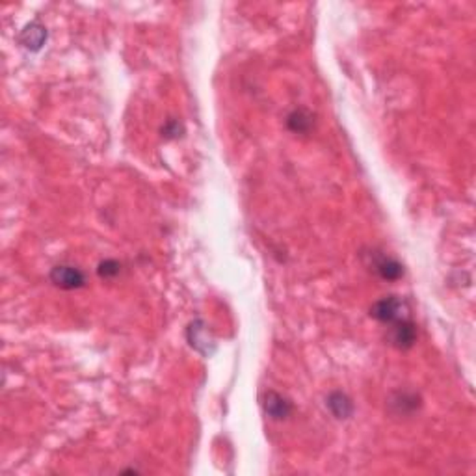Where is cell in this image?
Instances as JSON below:
<instances>
[{"instance_id":"6da1fadb","label":"cell","mask_w":476,"mask_h":476,"mask_svg":"<svg viewBox=\"0 0 476 476\" xmlns=\"http://www.w3.org/2000/svg\"><path fill=\"white\" fill-rule=\"evenodd\" d=\"M371 314L384 324H395L402 318H408V305L404 300L396 298V296H385L380 302H376L371 309Z\"/></svg>"},{"instance_id":"7a4b0ae2","label":"cell","mask_w":476,"mask_h":476,"mask_svg":"<svg viewBox=\"0 0 476 476\" xmlns=\"http://www.w3.org/2000/svg\"><path fill=\"white\" fill-rule=\"evenodd\" d=\"M389 341L398 350H409L417 342V326L409 318H402L398 322L391 324Z\"/></svg>"},{"instance_id":"3957f363","label":"cell","mask_w":476,"mask_h":476,"mask_svg":"<svg viewBox=\"0 0 476 476\" xmlns=\"http://www.w3.org/2000/svg\"><path fill=\"white\" fill-rule=\"evenodd\" d=\"M51 281L63 290H75L84 287L86 277H84V274H82L78 268H75V266L60 265L54 266V268L51 270Z\"/></svg>"},{"instance_id":"277c9868","label":"cell","mask_w":476,"mask_h":476,"mask_svg":"<svg viewBox=\"0 0 476 476\" xmlns=\"http://www.w3.org/2000/svg\"><path fill=\"white\" fill-rule=\"evenodd\" d=\"M371 266L376 274L380 275L385 281H396L404 275V266L400 265L398 260L393 259V257L385 255V253H371Z\"/></svg>"},{"instance_id":"5b68a950","label":"cell","mask_w":476,"mask_h":476,"mask_svg":"<svg viewBox=\"0 0 476 476\" xmlns=\"http://www.w3.org/2000/svg\"><path fill=\"white\" fill-rule=\"evenodd\" d=\"M188 342H190V347L205 354V356H211L214 351V341L208 335L207 326L201 320H196L188 326Z\"/></svg>"},{"instance_id":"8992f818","label":"cell","mask_w":476,"mask_h":476,"mask_svg":"<svg viewBox=\"0 0 476 476\" xmlns=\"http://www.w3.org/2000/svg\"><path fill=\"white\" fill-rule=\"evenodd\" d=\"M263 406H265V411L270 418L274 421H283L290 415L292 411V404H290L289 398H285L283 395H279L275 391H268L265 393V398H263Z\"/></svg>"},{"instance_id":"52a82bcc","label":"cell","mask_w":476,"mask_h":476,"mask_svg":"<svg viewBox=\"0 0 476 476\" xmlns=\"http://www.w3.org/2000/svg\"><path fill=\"white\" fill-rule=\"evenodd\" d=\"M19 41L28 51H39L45 45V41H47V28L41 23H38V21L26 24L23 32L19 34Z\"/></svg>"},{"instance_id":"ba28073f","label":"cell","mask_w":476,"mask_h":476,"mask_svg":"<svg viewBox=\"0 0 476 476\" xmlns=\"http://www.w3.org/2000/svg\"><path fill=\"white\" fill-rule=\"evenodd\" d=\"M327 408L333 413V417L337 418H350L354 415V404H351L350 396L341 391H335L327 396Z\"/></svg>"},{"instance_id":"9c48e42d","label":"cell","mask_w":476,"mask_h":476,"mask_svg":"<svg viewBox=\"0 0 476 476\" xmlns=\"http://www.w3.org/2000/svg\"><path fill=\"white\" fill-rule=\"evenodd\" d=\"M287 125L292 132L296 134H307L309 130L313 129V114L303 108L290 112L289 117H287Z\"/></svg>"},{"instance_id":"30bf717a","label":"cell","mask_w":476,"mask_h":476,"mask_svg":"<svg viewBox=\"0 0 476 476\" xmlns=\"http://www.w3.org/2000/svg\"><path fill=\"white\" fill-rule=\"evenodd\" d=\"M391 408L395 409L396 415H409L413 413L415 409H418V406H421V398H418L417 395H413V393H396L393 398H391Z\"/></svg>"},{"instance_id":"8fae6325","label":"cell","mask_w":476,"mask_h":476,"mask_svg":"<svg viewBox=\"0 0 476 476\" xmlns=\"http://www.w3.org/2000/svg\"><path fill=\"white\" fill-rule=\"evenodd\" d=\"M97 272H99V275H101L102 279H112V277H116V275L121 272V265L117 263V260H112V259L102 260Z\"/></svg>"},{"instance_id":"7c38bea8","label":"cell","mask_w":476,"mask_h":476,"mask_svg":"<svg viewBox=\"0 0 476 476\" xmlns=\"http://www.w3.org/2000/svg\"><path fill=\"white\" fill-rule=\"evenodd\" d=\"M183 125L179 121L171 120L162 127V136L164 138H179V136L183 134Z\"/></svg>"}]
</instances>
